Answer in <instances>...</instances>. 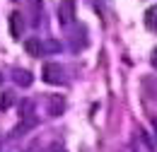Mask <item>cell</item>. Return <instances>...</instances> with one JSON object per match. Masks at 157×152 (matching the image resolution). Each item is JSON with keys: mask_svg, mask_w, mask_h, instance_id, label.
Wrapping results in <instances>:
<instances>
[{"mask_svg": "<svg viewBox=\"0 0 157 152\" xmlns=\"http://www.w3.org/2000/svg\"><path fill=\"white\" fill-rule=\"evenodd\" d=\"M24 48H27L29 56H44V44H41L39 39H29V41L24 44Z\"/></svg>", "mask_w": 157, "mask_h": 152, "instance_id": "cell-3", "label": "cell"}, {"mask_svg": "<svg viewBox=\"0 0 157 152\" xmlns=\"http://www.w3.org/2000/svg\"><path fill=\"white\" fill-rule=\"evenodd\" d=\"M60 22L63 24L73 22V0H63V5H60Z\"/></svg>", "mask_w": 157, "mask_h": 152, "instance_id": "cell-2", "label": "cell"}, {"mask_svg": "<svg viewBox=\"0 0 157 152\" xmlns=\"http://www.w3.org/2000/svg\"><path fill=\"white\" fill-rule=\"evenodd\" d=\"M145 24L157 32V7H150V10L145 12Z\"/></svg>", "mask_w": 157, "mask_h": 152, "instance_id": "cell-6", "label": "cell"}, {"mask_svg": "<svg viewBox=\"0 0 157 152\" xmlns=\"http://www.w3.org/2000/svg\"><path fill=\"white\" fill-rule=\"evenodd\" d=\"M152 123H155V135H157V121H152Z\"/></svg>", "mask_w": 157, "mask_h": 152, "instance_id": "cell-10", "label": "cell"}, {"mask_svg": "<svg viewBox=\"0 0 157 152\" xmlns=\"http://www.w3.org/2000/svg\"><path fill=\"white\" fill-rule=\"evenodd\" d=\"M48 152H65V150H63L60 145H53V147H51V150H48Z\"/></svg>", "mask_w": 157, "mask_h": 152, "instance_id": "cell-9", "label": "cell"}, {"mask_svg": "<svg viewBox=\"0 0 157 152\" xmlns=\"http://www.w3.org/2000/svg\"><path fill=\"white\" fill-rule=\"evenodd\" d=\"M10 32H12V36L17 39L22 32V19H20V12H12L10 15Z\"/></svg>", "mask_w": 157, "mask_h": 152, "instance_id": "cell-4", "label": "cell"}, {"mask_svg": "<svg viewBox=\"0 0 157 152\" xmlns=\"http://www.w3.org/2000/svg\"><path fill=\"white\" fill-rule=\"evenodd\" d=\"M41 77H44V82H48V85H63V70H60L58 63H46Z\"/></svg>", "mask_w": 157, "mask_h": 152, "instance_id": "cell-1", "label": "cell"}, {"mask_svg": "<svg viewBox=\"0 0 157 152\" xmlns=\"http://www.w3.org/2000/svg\"><path fill=\"white\" fill-rule=\"evenodd\" d=\"M32 80H34V77H32L29 70H17V73H15V82L22 85V87H29V85H32Z\"/></svg>", "mask_w": 157, "mask_h": 152, "instance_id": "cell-5", "label": "cell"}, {"mask_svg": "<svg viewBox=\"0 0 157 152\" xmlns=\"http://www.w3.org/2000/svg\"><path fill=\"white\" fill-rule=\"evenodd\" d=\"M0 82H2V75H0Z\"/></svg>", "mask_w": 157, "mask_h": 152, "instance_id": "cell-11", "label": "cell"}, {"mask_svg": "<svg viewBox=\"0 0 157 152\" xmlns=\"http://www.w3.org/2000/svg\"><path fill=\"white\" fill-rule=\"evenodd\" d=\"M15 101V97H12V92H5L2 94V99H0V111H5V109H10V104Z\"/></svg>", "mask_w": 157, "mask_h": 152, "instance_id": "cell-7", "label": "cell"}, {"mask_svg": "<svg viewBox=\"0 0 157 152\" xmlns=\"http://www.w3.org/2000/svg\"><path fill=\"white\" fill-rule=\"evenodd\" d=\"M150 60H152V68H157V48L152 51V58H150Z\"/></svg>", "mask_w": 157, "mask_h": 152, "instance_id": "cell-8", "label": "cell"}]
</instances>
